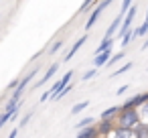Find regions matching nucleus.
Listing matches in <instances>:
<instances>
[{
  "label": "nucleus",
  "instance_id": "nucleus-13",
  "mask_svg": "<svg viewBox=\"0 0 148 138\" xmlns=\"http://www.w3.org/2000/svg\"><path fill=\"white\" fill-rule=\"evenodd\" d=\"M18 110H21V108H18ZM18 110H16V112H18ZM16 112H6V110L0 112V130L6 126V122H10V120H12V116H14Z\"/></svg>",
  "mask_w": 148,
  "mask_h": 138
},
{
  "label": "nucleus",
  "instance_id": "nucleus-25",
  "mask_svg": "<svg viewBox=\"0 0 148 138\" xmlns=\"http://www.w3.org/2000/svg\"><path fill=\"white\" fill-rule=\"evenodd\" d=\"M93 2H95V0H85V2L81 4V8H79V12H87V10H89V6H91Z\"/></svg>",
  "mask_w": 148,
  "mask_h": 138
},
{
  "label": "nucleus",
  "instance_id": "nucleus-12",
  "mask_svg": "<svg viewBox=\"0 0 148 138\" xmlns=\"http://www.w3.org/2000/svg\"><path fill=\"white\" fill-rule=\"evenodd\" d=\"M148 37V8H146V19H144V23L138 27V29H134V37Z\"/></svg>",
  "mask_w": 148,
  "mask_h": 138
},
{
  "label": "nucleus",
  "instance_id": "nucleus-3",
  "mask_svg": "<svg viewBox=\"0 0 148 138\" xmlns=\"http://www.w3.org/2000/svg\"><path fill=\"white\" fill-rule=\"evenodd\" d=\"M112 2H114V0H101L99 4H95V8L91 10V14H89V19H87V23H85V31H91V29H93V25H95L97 19L101 16V12H103Z\"/></svg>",
  "mask_w": 148,
  "mask_h": 138
},
{
  "label": "nucleus",
  "instance_id": "nucleus-21",
  "mask_svg": "<svg viewBox=\"0 0 148 138\" xmlns=\"http://www.w3.org/2000/svg\"><path fill=\"white\" fill-rule=\"evenodd\" d=\"M95 75H97V67H93V69H89V71H85L81 79H83V81H89V79H93Z\"/></svg>",
  "mask_w": 148,
  "mask_h": 138
},
{
  "label": "nucleus",
  "instance_id": "nucleus-15",
  "mask_svg": "<svg viewBox=\"0 0 148 138\" xmlns=\"http://www.w3.org/2000/svg\"><path fill=\"white\" fill-rule=\"evenodd\" d=\"M95 120L91 118V116H87V118H81L77 124H75V130H83V128H87V126H91Z\"/></svg>",
  "mask_w": 148,
  "mask_h": 138
},
{
  "label": "nucleus",
  "instance_id": "nucleus-29",
  "mask_svg": "<svg viewBox=\"0 0 148 138\" xmlns=\"http://www.w3.org/2000/svg\"><path fill=\"white\" fill-rule=\"evenodd\" d=\"M142 51H148V39H146V43L142 45Z\"/></svg>",
  "mask_w": 148,
  "mask_h": 138
},
{
  "label": "nucleus",
  "instance_id": "nucleus-28",
  "mask_svg": "<svg viewBox=\"0 0 148 138\" xmlns=\"http://www.w3.org/2000/svg\"><path fill=\"white\" fill-rule=\"evenodd\" d=\"M128 89H130V87H128V85H122V87H120V89H118V91H116V93H118V95H122V93H126V91H128Z\"/></svg>",
  "mask_w": 148,
  "mask_h": 138
},
{
  "label": "nucleus",
  "instance_id": "nucleus-11",
  "mask_svg": "<svg viewBox=\"0 0 148 138\" xmlns=\"http://www.w3.org/2000/svg\"><path fill=\"white\" fill-rule=\"evenodd\" d=\"M114 41L116 39H110V37H103V41L95 47V55H99V53H103V51H108V49H112V45H114Z\"/></svg>",
  "mask_w": 148,
  "mask_h": 138
},
{
  "label": "nucleus",
  "instance_id": "nucleus-23",
  "mask_svg": "<svg viewBox=\"0 0 148 138\" xmlns=\"http://www.w3.org/2000/svg\"><path fill=\"white\" fill-rule=\"evenodd\" d=\"M122 57H124V51H120V53H114L108 65H112V63H118V61H122Z\"/></svg>",
  "mask_w": 148,
  "mask_h": 138
},
{
  "label": "nucleus",
  "instance_id": "nucleus-26",
  "mask_svg": "<svg viewBox=\"0 0 148 138\" xmlns=\"http://www.w3.org/2000/svg\"><path fill=\"white\" fill-rule=\"evenodd\" d=\"M18 83H21V77H14V79L8 83V89H12V91H14V89L18 87Z\"/></svg>",
  "mask_w": 148,
  "mask_h": 138
},
{
  "label": "nucleus",
  "instance_id": "nucleus-2",
  "mask_svg": "<svg viewBox=\"0 0 148 138\" xmlns=\"http://www.w3.org/2000/svg\"><path fill=\"white\" fill-rule=\"evenodd\" d=\"M37 73H39V67H37V69H33L31 73H27L25 77H21V83H18V87H16V89L12 91V95H10V100H12V102H21V97H23L25 89H27V87H29V83H31V81L37 77Z\"/></svg>",
  "mask_w": 148,
  "mask_h": 138
},
{
  "label": "nucleus",
  "instance_id": "nucleus-6",
  "mask_svg": "<svg viewBox=\"0 0 148 138\" xmlns=\"http://www.w3.org/2000/svg\"><path fill=\"white\" fill-rule=\"evenodd\" d=\"M85 41H87V35H83V37H79V39H77V41H75L73 45H71V49L67 51V55L63 57V61H71V59L75 57V53H77V51H79V49H81V47L85 45Z\"/></svg>",
  "mask_w": 148,
  "mask_h": 138
},
{
  "label": "nucleus",
  "instance_id": "nucleus-14",
  "mask_svg": "<svg viewBox=\"0 0 148 138\" xmlns=\"http://www.w3.org/2000/svg\"><path fill=\"white\" fill-rule=\"evenodd\" d=\"M138 116H140V124H146L148 126V102L138 108Z\"/></svg>",
  "mask_w": 148,
  "mask_h": 138
},
{
  "label": "nucleus",
  "instance_id": "nucleus-4",
  "mask_svg": "<svg viewBox=\"0 0 148 138\" xmlns=\"http://www.w3.org/2000/svg\"><path fill=\"white\" fill-rule=\"evenodd\" d=\"M95 128H97L99 138H108V134H110V132H114L116 122H114V120H99V122L95 124Z\"/></svg>",
  "mask_w": 148,
  "mask_h": 138
},
{
  "label": "nucleus",
  "instance_id": "nucleus-24",
  "mask_svg": "<svg viewBox=\"0 0 148 138\" xmlns=\"http://www.w3.org/2000/svg\"><path fill=\"white\" fill-rule=\"evenodd\" d=\"M61 47H63V41H57V43H55V45H53V47L49 49V55H55V53H57V51H59Z\"/></svg>",
  "mask_w": 148,
  "mask_h": 138
},
{
  "label": "nucleus",
  "instance_id": "nucleus-10",
  "mask_svg": "<svg viewBox=\"0 0 148 138\" xmlns=\"http://www.w3.org/2000/svg\"><path fill=\"white\" fill-rule=\"evenodd\" d=\"M77 138H99V134H97V128L91 124V126L79 130V136H77Z\"/></svg>",
  "mask_w": 148,
  "mask_h": 138
},
{
  "label": "nucleus",
  "instance_id": "nucleus-1",
  "mask_svg": "<svg viewBox=\"0 0 148 138\" xmlns=\"http://www.w3.org/2000/svg\"><path fill=\"white\" fill-rule=\"evenodd\" d=\"M138 124H140L138 110H126V112H120L118 118H116V126H122V128H130V130H134Z\"/></svg>",
  "mask_w": 148,
  "mask_h": 138
},
{
  "label": "nucleus",
  "instance_id": "nucleus-22",
  "mask_svg": "<svg viewBox=\"0 0 148 138\" xmlns=\"http://www.w3.org/2000/svg\"><path fill=\"white\" fill-rule=\"evenodd\" d=\"M31 118H33V110H31V112H27V114L23 116V120H21V124H18V128H25V126L29 124V120H31Z\"/></svg>",
  "mask_w": 148,
  "mask_h": 138
},
{
  "label": "nucleus",
  "instance_id": "nucleus-19",
  "mask_svg": "<svg viewBox=\"0 0 148 138\" xmlns=\"http://www.w3.org/2000/svg\"><path fill=\"white\" fill-rule=\"evenodd\" d=\"M132 69V61H128V63H124L120 69H116L114 73H112V77H118V75H122V73H126V71H130Z\"/></svg>",
  "mask_w": 148,
  "mask_h": 138
},
{
  "label": "nucleus",
  "instance_id": "nucleus-17",
  "mask_svg": "<svg viewBox=\"0 0 148 138\" xmlns=\"http://www.w3.org/2000/svg\"><path fill=\"white\" fill-rule=\"evenodd\" d=\"M87 106H89V102H87V100H85V102H79V104H75V106L71 108V114H73V116H77V114H81Z\"/></svg>",
  "mask_w": 148,
  "mask_h": 138
},
{
  "label": "nucleus",
  "instance_id": "nucleus-27",
  "mask_svg": "<svg viewBox=\"0 0 148 138\" xmlns=\"http://www.w3.org/2000/svg\"><path fill=\"white\" fill-rule=\"evenodd\" d=\"M18 136V126H14L12 130H10V134H8V138H16Z\"/></svg>",
  "mask_w": 148,
  "mask_h": 138
},
{
  "label": "nucleus",
  "instance_id": "nucleus-8",
  "mask_svg": "<svg viewBox=\"0 0 148 138\" xmlns=\"http://www.w3.org/2000/svg\"><path fill=\"white\" fill-rule=\"evenodd\" d=\"M112 49H108V51H103V53H99V55H95L93 57V67H103V65H108L110 63V59H112Z\"/></svg>",
  "mask_w": 148,
  "mask_h": 138
},
{
  "label": "nucleus",
  "instance_id": "nucleus-9",
  "mask_svg": "<svg viewBox=\"0 0 148 138\" xmlns=\"http://www.w3.org/2000/svg\"><path fill=\"white\" fill-rule=\"evenodd\" d=\"M118 114H120V106H112V108H106V110L99 114V120H114V122H116Z\"/></svg>",
  "mask_w": 148,
  "mask_h": 138
},
{
  "label": "nucleus",
  "instance_id": "nucleus-7",
  "mask_svg": "<svg viewBox=\"0 0 148 138\" xmlns=\"http://www.w3.org/2000/svg\"><path fill=\"white\" fill-rule=\"evenodd\" d=\"M57 71H59V63H51V65H49V69H47V73H43V77L37 81V85H35V87L45 85L49 79H53V77H55V73H57Z\"/></svg>",
  "mask_w": 148,
  "mask_h": 138
},
{
  "label": "nucleus",
  "instance_id": "nucleus-5",
  "mask_svg": "<svg viewBox=\"0 0 148 138\" xmlns=\"http://www.w3.org/2000/svg\"><path fill=\"white\" fill-rule=\"evenodd\" d=\"M108 138H136V132L130 130V128H122V126H116L114 132L108 134Z\"/></svg>",
  "mask_w": 148,
  "mask_h": 138
},
{
  "label": "nucleus",
  "instance_id": "nucleus-16",
  "mask_svg": "<svg viewBox=\"0 0 148 138\" xmlns=\"http://www.w3.org/2000/svg\"><path fill=\"white\" fill-rule=\"evenodd\" d=\"M134 132H136V138H148V126L146 124H138L134 128Z\"/></svg>",
  "mask_w": 148,
  "mask_h": 138
},
{
  "label": "nucleus",
  "instance_id": "nucleus-18",
  "mask_svg": "<svg viewBox=\"0 0 148 138\" xmlns=\"http://www.w3.org/2000/svg\"><path fill=\"white\" fill-rule=\"evenodd\" d=\"M132 39H134V31L130 29V31H128V33H126L122 39H120V45H122V49H126V47H128V43H130Z\"/></svg>",
  "mask_w": 148,
  "mask_h": 138
},
{
  "label": "nucleus",
  "instance_id": "nucleus-20",
  "mask_svg": "<svg viewBox=\"0 0 148 138\" xmlns=\"http://www.w3.org/2000/svg\"><path fill=\"white\" fill-rule=\"evenodd\" d=\"M132 2H134V0H122V6H120V14H124V16H126V12L130 10Z\"/></svg>",
  "mask_w": 148,
  "mask_h": 138
}]
</instances>
